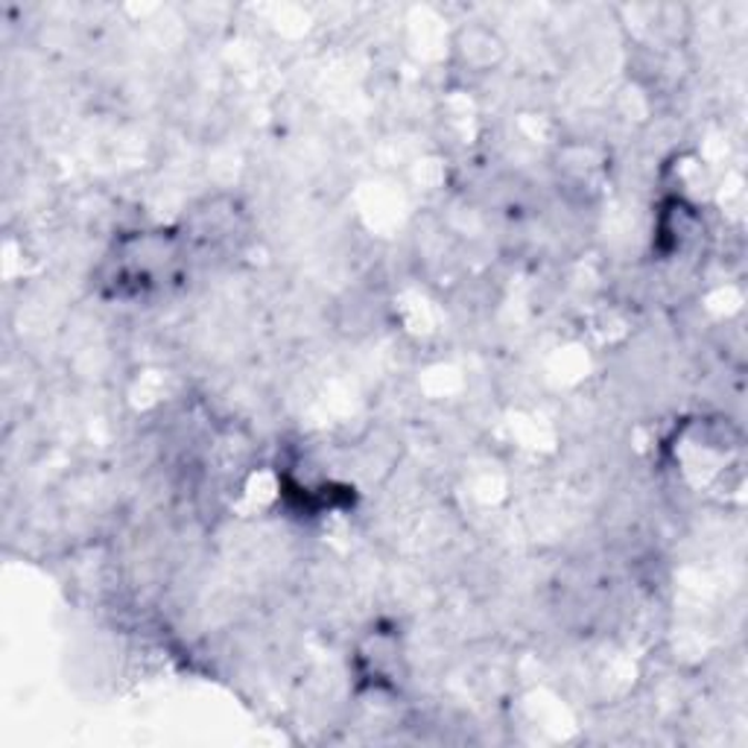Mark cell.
<instances>
[{
	"label": "cell",
	"mask_w": 748,
	"mask_h": 748,
	"mask_svg": "<svg viewBox=\"0 0 748 748\" xmlns=\"http://www.w3.org/2000/svg\"><path fill=\"white\" fill-rule=\"evenodd\" d=\"M456 53L463 56L465 65L486 71V67H495L503 59V41L497 39L495 33H488V30L471 27V30H463L459 39H456Z\"/></svg>",
	"instance_id": "6da1fadb"
}]
</instances>
